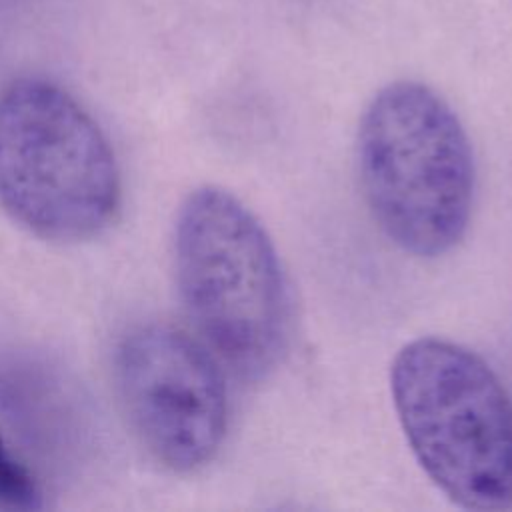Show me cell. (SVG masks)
<instances>
[{
	"label": "cell",
	"instance_id": "6da1fadb",
	"mask_svg": "<svg viewBox=\"0 0 512 512\" xmlns=\"http://www.w3.org/2000/svg\"><path fill=\"white\" fill-rule=\"evenodd\" d=\"M356 160L368 208L400 250L436 258L464 238L474 156L460 118L436 90L416 80L384 86L362 114Z\"/></svg>",
	"mask_w": 512,
	"mask_h": 512
},
{
	"label": "cell",
	"instance_id": "7a4b0ae2",
	"mask_svg": "<svg viewBox=\"0 0 512 512\" xmlns=\"http://www.w3.org/2000/svg\"><path fill=\"white\" fill-rule=\"evenodd\" d=\"M174 268L208 350L240 378L270 372L288 340L290 300L262 222L220 186L192 190L174 224Z\"/></svg>",
	"mask_w": 512,
	"mask_h": 512
},
{
	"label": "cell",
	"instance_id": "3957f363",
	"mask_svg": "<svg viewBox=\"0 0 512 512\" xmlns=\"http://www.w3.org/2000/svg\"><path fill=\"white\" fill-rule=\"evenodd\" d=\"M404 438L432 484L456 506L512 508V398L470 348L422 336L390 366Z\"/></svg>",
	"mask_w": 512,
	"mask_h": 512
},
{
	"label": "cell",
	"instance_id": "277c9868",
	"mask_svg": "<svg viewBox=\"0 0 512 512\" xmlns=\"http://www.w3.org/2000/svg\"><path fill=\"white\" fill-rule=\"evenodd\" d=\"M122 184L108 138L54 82L20 78L0 90V210L30 234L70 244L102 234Z\"/></svg>",
	"mask_w": 512,
	"mask_h": 512
},
{
	"label": "cell",
	"instance_id": "5b68a950",
	"mask_svg": "<svg viewBox=\"0 0 512 512\" xmlns=\"http://www.w3.org/2000/svg\"><path fill=\"white\" fill-rule=\"evenodd\" d=\"M114 382L128 424L164 468L194 472L220 450L228 390L218 358L168 324L128 332L114 354Z\"/></svg>",
	"mask_w": 512,
	"mask_h": 512
},
{
	"label": "cell",
	"instance_id": "8992f818",
	"mask_svg": "<svg viewBox=\"0 0 512 512\" xmlns=\"http://www.w3.org/2000/svg\"><path fill=\"white\" fill-rule=\"evenodd\" d=\"M42 506L38 480L0 434V510L32 512Z\"/></svg>",
	"mask_w": 512,
	"mask_h": 512
}]
</instances>
